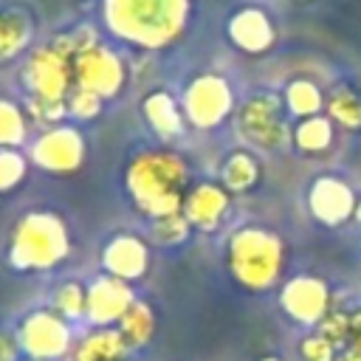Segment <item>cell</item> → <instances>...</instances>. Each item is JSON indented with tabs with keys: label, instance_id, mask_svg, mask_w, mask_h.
Here are the masks:
<instances>
[{
	"label": "cell",
	"instance_id": "1",
	"mask_svg": "<svg viewBox=\"0 0 361 361\" xmlns=\"http://www.w3.org/2000/svg\"><path fill=\"white\" fill-rule=\"evenodd\" d=\"M192 0H102V17L113 37L138 48L172 45L189 23Z\"/></svg>",
	"mask_w": 361,
	"mask_h": 361
},
{
	"label": "cell",
	"instance_id": "2",
	"mask_svg": "<svg viewBox=\"0 0 361 361\" xmlns=\"http://www.w3.org/2000/svg\"><path fill=\"white\" fill-rule=\"evenodd\" d=\"M124 186L133 203L155 220L180 212L189 192V172L183 158L172 149H141L127 164Z\"/></svg>",
	"mask_w": 361,
	"mask_h": 361
},
{
	"label": "cell",
	"instance_id": "3",
	"mask_svg": "<svg viewBox=\"0 0 361 361\" xmlns=\"http://www.w3.org/2000/svg\"><path fill=\"white\" fill-rule=\"evenodd\" d=\"M71 254V237L65 220L56 212H25L8 240V265L17 271H48Z\"/></svg>",
	"mask_w": 361,
	"mask_h": 361
},
{
	"label": "cell",
	"instance_id": "4",
	"mask_svg": "<svg viewBox=\"0 0 361 361\" xmlns=\"http://www.w3.org/2000/svg\"><path fill=\"white\" fill-rule=\"evenodd\" d=\"M228 268L231 276L248 288V290H268L279 282L282 268H285V243L279 234L259 228V226H245L231 234L228 248Z\"/></svg>",
	"mask_w": 361,
	"mask_h": 361
},
{
	"label": "cell",
	"instance_id": "5",
	"mask_svg": "<svg viewBox=\"0 0 361 361\" xmlns=\"http://www.w3.org/2000/svg\"><path fill=\"white\" fill-rule=\"evenodd\" d=\"M285 102L274 93H257L248 102H243L237 113L240 133L245 135L248 144L259 149H279L290 141L293 130H288V121L282 116Z\"/></svg>",
	"mask_w": 361,
	"mask_h": 361
},
{
	"label": "cell",
	"instance_id": "6",
	"mask_svg": "<svg viewBox=\"0 0 361 361\" xmlns=\"http://www.w3.org/2000/svg\"><path fill=\"white\" fill-rule=\"evenodd\" d=\"M183 118L197 130H212L228 118L234 110V93L231 85L220 73H203L189 82L180 102Z\"/></svg>",
	"mask_w": 361,
	"mask_h": 361
},
{
	"label": "cell",
	"instance_id": "7",
	"mask_svg": "<svg viewBox=\"0 0 361 361\" xmlns=\"http://www.w3.org/2000/svg\"><path fill=\"white\" fill-rule=\"evenodd\" d=\"M23 79L28 87V96L65 102L73 90V59L56 51L54 45L37 48L23 68Z\"/></svg>",
	"mask_w": 361,
	"mask_h": 361
},
{
	"label": "cell",
	"instance_id": "8",
	"mask_svg": "<svg viewBox=\"0 0 361 361\" xmlns=\"http://www.w3.org/2000/svg\"><path fill=\"white\" fill-rule=\"evenodd\" d=\"M17 341H20V350L31 361H56V358L68 355L73 336H71L68 322L59 313L34 310L23 319V324L17 330Z\"/></svg>",
	"mask_w": 361,
	"mask_h": 361
},
{
	"label": "cell",
	"instance_id": "9",
	"mask_svg": "<svg viewBox=\"0 0 361 361\" xmlns=\"http://www.w3.org/2000/svg\"><path fill=\"white\" fill-rule=\"evenodd\" d=\"M124 82H127L124 59L99 42L73 56V87L90 90L99 99H113L121 93Z\"/></svg>",
	"mask_w": 361,
	"mask_h": 361
},
{
	"label": "cell",
	"instance_id": "10",
	"mask_svg": "<svg viewBox=\"0 0 361 361\" xmlns=\"http://www.w3.org/2000/svg\"><path fill=\"white\" fill-rule=\"evenodd\" d=\"M28 161L42 172L71 175L85 164V135L71 124H56L39 133L28 149Z\"/></svg>",
	"mask_w": 361,
	"mask_h": 361
},
{
	"label": "cell",
	"instance_id": "11",
	"mask_svg": "<svg viewBox=\"0 0 361 361\" xmlns=\"http://www.w3.org/2000/svg\"><path fill=\"white\" fill-rule=\"evenodd\" d=\"M282 310L299 324H322L330 307V288L319 276H293L279 293Z\"/></svg>",
	"mask_w": 361,
	"mask_h": 361
},
{
	"label": "cell",
	"instance_id": "12",
	"mask_svg": "<svg viewBox=\"0 0 361 361\" xmlns=\"http://www.w3.org/2000/svg\"><path fill=\"white\" fill-rule=\"evenodd\" d=\"M355 192L336 175H322L307 189V209L324 226H341L355 214Z\"/></svg>",
	"mask_w": 361,
	"mask_h": 361
},
{
	"label": "cell",
	"instance_id": "13",
	"mask_svg": "<svg viewBox=\"0 0 361 361\" xmlns=\"http://www.w3.org/2000/svg\"><path fill=\"white\" fill-rule=\"evenodd\" d=\"M135 302L130 282L116 279L110 274H99L90 285H87V319L96 327H110L118 324V319L124 316V310Z\"/></svg>",
	"mask_w": 361,
	"mask_h": 361
},
{
	"label": "cell",
	"instance_id": "14",
	"mask_svg": "<svg viewBox=\"0 0 361 361\" xmlns=\"http://www.w3.org/2000/svg\"><path fill=\"white\" fill-rule=\"evenodd\" d=\"M102 265H104V274L124 282H135L149 268V248L135 234H127V231L113 234L102 248Z\"/></svg>",
	"mask_w": 361,
	"mask_h": 361
},
{
	"label": "cell",
	"instance_id": "15",
	"mask_svg": "<svg viewBox=\"0 0 361 361\" xmlns=\"http://www.w3.org/2000/svg\"><path fill=\"white\" fill-rule=\"evenodd\" d=\"M228 206H231V195L223 189V183L203 180V183H195L186 192L183 206H180V214L189 220L192 228L212 231V228H217L223 223Z\"/></svg>",
	"mask_w": 361,
	"mask_h": 361
},
{
	"label": "cell",
	"instance_id": "16",
	"mask_svg": "<svg viewBox=\"0 0 361 361\" xmlns=\"http://www.w3.org/2000/svg\"><path fill=\"white\" fill-rule=\"evenodd\" d=\"M228 39L245 54H265L274 45L276 31H274L271 17L262 8L248 6V8H240L228 20Z\"/></svg>",
	"mask_w": 361,
	"mask_h": 361
},
{
	"label": "cell",
	"instance_id": "17",
	"mask_svg": "<svg viewBox=\"0 0 361 361\" xmlns=\"http://www.w3.org/2000/svg\"><path fill=\"white\" fill-rule=\"evenodd\" d=\"M336 347V361H361V307L330 310L319 327Z\"/></svg>",
	"mask_w": 361,
	"mask_h": 361
},
{
	"label": "cell",
	"instance_id": "18",
	"mask_svg": "<svg viewBox=\"0 0 361 361\" xmlns=\"http://www.w3.org/2000/svg\"><path fill=\"white\" fill-rule=\"evenodd\" d=\"M144 118L149 121V127L161 135V138H175L183 130V110L180 104L166 93V90H152L144 96Z\"/></svg>",
	"mask_w": 361,
	"mask_h": 361
},
{
	"label": "cell",
	"instance_id": "19",
	"mask_svg": "<svg viewBox=\"0 0 361 361\" xmlns=\"http://www.w3.org/2000/svg\"><path fill=\"white\" fill-rule=\"evenodd\" d=\"M127 350L130 347L116 327H99L79 341V347L73 350V361H124Z\"/></svg>",
	"mask_w": 361,
	"mask_h": 361
},
{
	"label": "cell",
	"instance_id": "20",
	"mask_svg": "<svg viewBox=\"0 0 361 361\" xmlns=\"http://www.w3.org/2000/svg\"><path fill=\"white\" fill-rule=\"evenodd\" d=\"M34 34V23L23 8H0V62L20 56Z\"/></svg>",
	"mask_w": 361,
	"mask_h": 361
},
{
	"label": "cell",
	"instance_id": "21",
	"mask_svg": "<svg viewBox=\"0 0 361 361\" xmlns=\"http://www.w3.org/2000/svg\"><path fill=\"white\" fill-rule=\"evenodd\" d=\"M116 330L121 333V338H124V344H127L130 350H138V347L149 344V338H152V333H155V313H152L149 302L135 299V302L124 310V316L118 319Z\"/></svg>",
	"mask_w": 361,
	"mask_h": 361
},
{
	"label": "cell",
	"instance_id": "22",
	"mask_svg": "<svg viewBox=\"0 0 361 361\" xmlns=\"http://www.w3.org/2000/svg\"><path fill=\"white\" fill-rule=\"evenodd\" d=\"M220 180H223V189L228 195L231 192H248L259 180V161L248 149H234L220 166Z\"/></svg>",
	"mask_w": 361,
	"mask_h": 361
},
{
	"label": "cell",
	"instance_id": "23",
	"mask_svg": "<svg viewBox=\"0 0 361 361\" xmlns=\"http://www.w3.org/2000/svg\"><path fill=\"white\" fill-rule=\"evenodd\" d=\"M322 107H324V93H322V87L316 82H310V79L288 82V87H285V110L290 116H296L302 121V118L319 116Z\"/></svg>",
	"mask_w": 361,
	"mask_h": 361
},
{
	"label": "cell",
	"instance_id": "24",
	"mask_svg": "<svg viewBox=\"0 0 361 361\" xmlns=\"http://www.w3.org/2000/svg\"><path fill=\"white\" fill-rule=\"evenodd\" d=\"M290 141L302 149V152H322L333 144V121L327 116H310V118H302L296 127H293V135Z\"/></svg>",
	"mask_w": 361,
	"mask_h": 361
},
{
	"label": "cell",
	"instance_id": "25",
	"mask_svg": "<svg viewBox=\"0 0 361 361\" xmlns=\"http://www.w3.org/2000/svg\"><path fill=\"white\" fill-rule=\"evenodd\" d=\"M327 118L341 127H361V96H355L350 87H336L327 96Z\"/></svg>",
	"mask_w": 361,
	"mask_h": 361
},
{
	"label": "cell",
	"instance_id": "26",
	"mask_svg": "<svg viewBox=\"0 0 361 361\" xmlns=\"http://www.w3.org/2000/svg\"><path fill=\"white\" fill-rule=\"evenodd\" d=\"M28 135V118L25 113L8 102L0 99V149H17Z\"/></svg>",
	"mask_w": 361,
	"mask_h": 361
},
{
	"label": "cell",
	"instance_id": "27",
	"mask_svg": "<svg viewBox=\"0 0 361 361\" xmlns=\"http://www.w3.org/2000/svg\"><path fill=\"white\" fill-rule=\"evenodd\" d=\"M54 313L68 319H82L87 313V288L82 282H62L51 296Z\"/></svg>",
	"mask_w": 361,
	"mask_h": 361
},
{
	"label": "cell",
	"instance_id": "28",
	"mask_svg": "<svg viewBox=\"0 0 361 361\" xmlns=\"http://www.w3.org/2000/svg\"><path fill=\"white\" fill-rule=\"evenodd\" d=\"M28 172V158L20 149H0V195L17 189Z\"/></svg>",
	"mask_w": 361,
	"mask_h": 361
},
{
	"label": "cell",
	"instance_id": "29",
	"mask_svg": "<svg viewBox=\"0 0 361 361\" xmlns=\"http://www.w3.org/2000/svg\"><path fill=\"white\" fill-rule=\"evenodd\" d=\"M189 228H192L189 220H186L180 212H175V214H166V217H155L149 234H152V240L161 243V245H175V243H180V240L189 234Z\"/></svg>",
	"mask_w": 361,
	"mask_h": 361
},
{
	"label": "cell",
	"instance_id": "30",
	"mask_svg": "<svg viewBox=\"0 0 361 361\" xmlns=\"http://www.w3.org/2000/svg\"><path fill=\"white\" fill-rule=\"evenodd\" d=\"M102 102H104V99H99V96L90 93V90L73 87V90L68 93V99H65V107H68V116H71V118L90 121V118H96V116L102 113Z\"/></svg>",
	"mask_w": 361,
	"mask_h": 361
},
{
	"label": "cell",
	"instance_id": "31",
	"mask_svg": "<svg viewBox=\"0 0 361 361\" xmlns=\"http://www.w3.org/2000/svg\"><path fill=\"white\" fill-rule=\"evenodd\" d=\"M25 110L37 124H45V127H56L68 116L65 102H51V99H37V96H28Z\"/></svg>",
	"mask_w": 361,
	"mask_h": 361
},
{
	"label": "cell",
	"instance_id": "32",
	"mask_svg": "<svg viewBox=\"0 0 361 361\" xmlns=\"http://www.w3.org/2000/svg\"><path fill=\"white\" fill-rule=\"evenodd\" d=\"M299 361H336V347L322 333L305 336L299 341Z\"/></svg>",
	"mask_w": 361,
	"mask_h": 361
},
{
	"label": "cell",
	"instance_id": "33",
	"mask_svg": "<svg viewBox=\"0 0 361 361\" xmlns=\"http://www.w3.org/2000/svg\"><path fill=\"white\" fill-rule=\"evenodd\" d=\"M17 355H20V341H17V336L0 330V361H17Z\"/></svg>",
	"mask_w": 361,
	"mask_h": 361
},
{
	"label": "cell",
	"instance_id": "34",
	"mask_svg": "<svg viewBox=\"0 0 361 361\" xmlns=\"http://www.w3.org/2000/svg\"><path fill=\"white\" fill-rule=\"evenodd\" d=\"M355 217H358V223H361V203H355Z\"/></svg>",
	"mask_w": 361,
	"mask_h": 361
},
{
	"label": "cell",
	"instance_id": "35",
	"mask_svg": "<svg viewBox=\"0 0 361 361\" xmlns=\"http://www.w3.org/2000/svg\"><path fill=\"white\" fill-rule=\"evenodd\" d=\"M259 361H279L276 355H265V358H259Z\"/></svg>",
	"mask_w": 361,
	"mask_h": 361
},
{
	"label": "cell",
	"instance_id": "36",
	"mask_svg": "<svg viewBox=\"0 0 361 361\" xmlns=\"http://www.w3.org/2000/svg\"><path fill=\"white\" fill-rule=\"evenodd\" d=\"M124 361H127V358H124Z\"/></svg>",
	"mask_w": 361,
	"mask_h": 361
}]
</instances>
